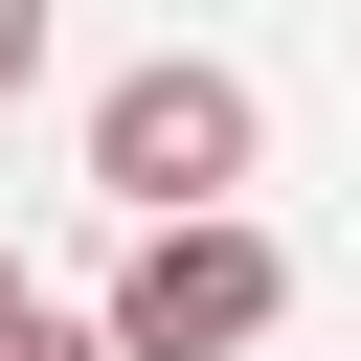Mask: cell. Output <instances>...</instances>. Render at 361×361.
I'll return each mask as SVG.
<instances>
[{"label":"cell","instance_id":"cell-3","mask_svg":"<svg viewBox=\"0 0 361 361\" xmlns=\"http://www.w3.org/2000/svg\"><path fill=\"white\" fill-rule=\"evenodd\" d=\"M23 90H45V0H0V113H23Z\"/></svg>","mask_w":361,"mask_h":361},{"label":"cell","instance_id":"cell-4","mask_svg":"<svg viewBox=\"0 0 361 361\" xmlns=\"http://www.w3.org/2000/svg\"><path fill=\"white\" fill-rule=\"evenodd\" d=\"M23 316H45V293H23V248H0V338H23Z\"/></svg>","mask_w":361,"mask_h":361},{"label":"cell","instance_id":"cell-2","mask_svg":"<svg viewBox=\"0 0 361 361\" xmlns=\"http://www.w3.org/2000/svg\"><path fill=\"white\" fill-rule=\"evenodd\" d=\"M271 316H293V248H271L248 203H226V226H135V248H113V293H90V338H113V361H248Z\"/></svg>","mask_w":361,"mask_h":361},{"label":"cell","instance_id":"cell-1","mask_svg":"<svg viewBox=\"0 0 361 361\" xmlns=\"http://www.w3.org/2000/svg\"><path fill=\"white\" fill-rule=\"evenodd\" d=\"M248 158H271V113H248V68H203V45H158V68L90 90V180H113L135 226H226Z\"/></svg>","mask_w":361,"mask_h":361}]
</instances>
